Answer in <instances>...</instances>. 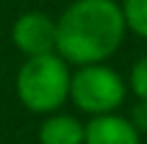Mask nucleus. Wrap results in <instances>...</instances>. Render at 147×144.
<instances>
[{"instance_id":"obj_5","label":"nucleus","mask_w":147,"mask_h":144,"mask_svg":"<svg viewBox=\"0 0 147 144\" xmlns=\"http://www.w3.org/2000/svg\"><path fill=\"white\" fill-rule=\"evenodd\" d=\"M83 144H142V134L134 129L129 116L106 113L85 121V142Z\"/></svg>"},{"instance_id":"obj_8","label":"nucleus","mask_w":147,"mask_h":144,"mask_svg":"<svg viewBox=\"0 0 147 144\" xmlns=\"http://www.w3.org/2000/svg\"><path fill=\"white\" fill-rule=\"evenodd\" d=\"M127 88L132 90V95L140 100V103H147V54L140 57L132 70H129V77H127Z\"/></svg>"},{"instance_id":"obj_1","label":"nucleus","mask_w":147,"mask_h":144,"mask_svg":"<svg viewBox=\"0 0 147 144\" xmlns=\"http://www.w3.org/2000/svg\"><path fill=\"white\" fill-rule=\"evenodd\" d=\"M127 36L116 0H72L57 18V54L72 64H103Z\"/></svg>"},{"instance_id":"obj_3","label":"nucleus","mask_w":147,"mask_h":144,"mask_svg":"<svg viewBox=\"0 0 147 144\" xmlns=\"http://www.w3.org/2000/svg\"><path fill=\"white\" fill-rule=\"evenodd\" d=\"M127 80L103 64H85V67H75L72 77H70V100L78 111L93 116H106V113H116L124 100H127Z\"/></svg>"},{"instance_id":"obj_2","label":"nucleus","mask_w":147,"mask_h":144,"mask_svg":"<svg viewBox=\"0 0 147 144\" xmlns=\"http://www.w3.org/2000/svg\"><path fill=\"white\" fill-rule=\"evenodd\" d=\"M70 77L72 70L59 54L31 57L16 72V95L26 111L52 116L70 100Z\"/></svg>"},{"instance_id":"obj_9","label":"nucleus","mask_w":147,"mask_h":144,"mask_svg":"<svg viewBox=\"0 0 147 144\" xmlns=\"http://www.w3.org/2000/svg\"><path fill=\"white\" fill-rule=\"evenodd\" d=\"M129 121L134 124V129H137L140 134L147 131V103H137V106H134V111H132Z\"/></svg>"},{"instance_id":"obj_4","label":"nucleus","mask_w":147,"mask_h":144,"mask_svg":"<svg viewBox=\"0 0 147 144\" xmlns=\"http://www.w3.org/2000/svg\"><path fill=\"white\" fill-rule=\"evenodd\" d=\"M10 41L23 59L57 54V18L44 10H26L13 21Z\"/></svg>"},{"instance_id":"obj_6","label":"nucleus","mask_w":147,"mask_h":144,"mask_svg":"<svg viewBox=\"0 0 147 144\" xmlns=\"http://www.w3.org/2000/svg\"><path fill=\"white\" fill-rule=\"evenodd\" d=\"M85 142V124L70 113H52L44 116L39 124V144H83Z\"/></svg>"},{"instance_id":"obj_7","label":"nucleus","mask_w":147,"mask_h":144,"mask_svg":"<svg viewBox=\"0 0 147 144\" xmlns=\"http://www.w3.org/2000/svg\"><path fill=\"white\" fill-rule=\"evenodd\" d=\"M127 31H132L134 36L147 39V0H121L119 3Z\"/></svg>"}]
</instances>
